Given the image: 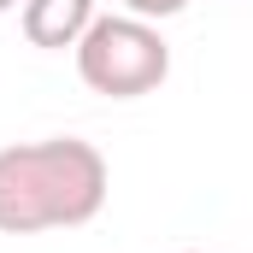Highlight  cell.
Segmentation results:
<instances>
[{"mask_svg":"<svg viewBox=\"0 0 253 253\" xmlns=\"http://www.w3.org/2000/svg\"><path fill=\"white\" fill-rule=\"evenodd\" d=\"M112 194L106 153L83 135L0 147V236H42L94 224Z\"/></svg>","mask_w":253,"mask_h":253,"instance_id":"cell-1","label":"cell"},{"mask_svg":"<svg viewBox=\"0 0 253 253\" xmlns=\"http://www.w3.org/2000/svg\"><path fill=\"white\" fill-rule=\"evenodd\" d=\"M71 53H77V77L106 100H141L171 77V47H165L159 24H147L135 12L94 18Z\"/></svg>","mask_w":253,"mask_h":253,"instance_id":"cell-2","label":"cell"},{"mask_svg":"<svg viewBox=\"0 0 253 253\" xmlns=\"http://www.w3.org/2000/svg\"><path fill=\"white\" fill-rule=\"evenodd\" d=\"M94 18H100L94 0H24V36L30 47H47V53L77 47Z\"/></svg>","mask_w":253,"mask_h":253,"instance_id":"cell-3","label":"cell"},{"mask_svg":"<svg viewBox=\"0 0 253 253\" xmlns=\"http://www.w3.org/2000/svg\"><path fill=\"white\" fill-rule=\"evenodd\" d=\"M189 0H124V12H135V18H147V24H159V18H177Z\"/></svg>","mask_w":253,"mask_h":253,"instance_id":"cell-4","label":"cell"},{"mask_svg":"<svg viewBox=\"0 0 253 253\" xmlns=\"http://www.w3.org/2000/svg\"><path fill=\"white\" fill-rule=\"evenodd\" d=\"M12 6H24V0H0V12H12Z\"/></svg>","mask_w":253,"mask_h":253,"instance_id":"cell-5","label":"cell"},{"mask_svg":"<svg viewBox=\"0 0 253 253\" xmlns=\"http://www.w3.org/2000/svg\"><path fill=\"white\" fill-rule=\"evenodd\" d=\"M183 253H200V248H183Z\"/></svg>","mask_w":253,"mask_h":253,"instance_id":"cell-6","label":"cell"}]
</instances>
